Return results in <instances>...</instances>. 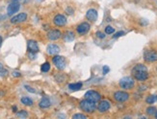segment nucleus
Masks as SVG:
<instances>
[{"instance_id":"1","label":"nucleus","mask_w":157,"mask_h":119,"mask_svg":"<svg viewBox=\"0 0 157 119\" xmlns=\"http://www.w3.org/2000/svg\"><path fill=\"white\" fill-rule=\"evenodd\" d=\"M132 76L134 79H136L137 81L140 82H144L148 78V68L147 66L142 64H138L132 68Z\"/></svg>"},{"instance_id":"2","label":"nucleus","mask_w":157,"mask_h":119,"mask_svg":"<svg viewBox=\"0 0 157 119\" xmlns=\"http://www.w3.org/2000/svg\"><path fill=\"white\" fill-rule=\"evenodd\" d=\"M80 107L83 111H85L87 113H93V112H94V111L97 110V105L94 102L85 99V100L81 101Z\"/></svg>"},{"instance_id":"3","label":"nucleus","mask_w":157,"mask_h":119,"mask_svg":"<svg viewBox=\"0 0 157 119\" xmlns=\"http://www.w3.org/2000/svg\"><path fill=\"white\" fill-rule=\"evenodd\" d=\"M120 87L125 90H129L132 89L135 86V81L134 79L130 76H126V77H123L120 80Z\"/></svg>"},{"instance_id":"4","label":"nucleus","mask_w":157,"mask_h":119,"mask_svg":"<svg viewBox=\"0 0 157 119\" xmlns=\"http://www.w3.org/2000/svg\"><path fill=\"white\" fill-rule=\"evenodd\" d=\"M54 65L57 67L59 70H63L67 65V61L63 56H55L52 59Z\"/></svg>"},{"instance_id":"5","label":"nucleus","mask_w":157,"mask_h":119,"mask_svg":"<svg viewBox=\"0 0 157 119\" xmlns=\"http://www.w3.org/2000/svg\"><path fill=\"white\" fill-rule=\"evenodd\" d=\"M84 96H85V99L93 101V102H94V103L99 102L100 99H101V96H100V94L97 91H96V90H89V91H87L85 93Z\"/></svg>"},{"instance_id":"6","label":"nucleus","mask_w":157,"mask_h":119,"mask_svg":"<svg viewBox=\"0 0 157 119\" xmlns=\"http://www.w3.org/2000/svg\"><path fill=\"white\" fill-rule=\"evenodd\" d=\"M144 59L148 63H153L157 61V52L153 50H148L144 54Z\"/></svg>"},{"instance_id":"7","label":"nucleus","mask_w":157,"mask_h":119,"mask_svg":"<svg viewBox=\"0 0 157 119\" xmlns=\"http://www.w3.org/2000/svg\"><path fill=\"white\" fill-rule=\"evenodd\" d=\"M114 99L117 102H120V103H123V102L127 101L129 99V94L125 91H116L114 93Z\"/></svg>"},{"instance_id":"8","label":"nucleus","mask_w":157,"mask_h":119,"mask_svg":"<svg viewBox=\"0 0 157 119\" xmlns=\"http://www.w3.org/2000/svg\"><path fill=\"white\" fill-rule=\"evenodd\" d=\"M20 8V4L19 2H15V1H12L8 8H7V12H8V15H13L14 14L18 13L19 10Z\"/></svg>"},{"instance_id":"9","label":"nucleus","mask_w":157,"mask_h":119,"mask_svg":"<svg viewBox=\"0 0 157 119\" xmlns=\"http://www.w3.org/2000/svg\"><path fill=\"white\" fill-rule=\"evenodd\" d=\"M53 22L56 26H64L67 23V18L63 15H56L53 18Z\"/></svg>"},{"instance_id":"10","label":"nucleus","mask_w":157,"mask_h":119,"mask_svg":"<svg viewBox=\"0 0 157 119\" xmlns=\"http://www.w3.org/2000/svg\"><path fill=\"white\" fill-rule=\"evenodd\" d=\"M62 37V33L60 30L55 29V30H50L47 33V38L49 41H57Z\"/></svg>"},{"instance_id":"11","label":"nucleus","mask_w":157,"mask_h":119,"mask_svg":"<svg viewBox=\"0 0 157 119\" xmlns=\"http://www.w3.org/2000/svg\"><path fill=\"white\" fill-rule=\"evenodd\" d=\"M111 107L110 102L107 100H102V101H99V104L97 106V110L99 112H106L107 111H109Z\"/></svg>"},{"instance_id":"12","label":"nucleus","mask_w":157,"mask_h":119,"mask_svg":"<svg viewBox=\"0 0 157 119\" xmlns=\"http://www.w3.org/2000/svg\"><path fill=\"white\" fill-rule=\"evenodd\" d=\"M90 24L88 23V22H82L81 24H79L77 26L76 28V31L78 34H80V35H84V34H86L89 32L90 30Z\"/></svg>"},{"instance_id":"13","label":"nucleus","mask_w":157,"mask_h":119,"mask_svg":"<svg viewBox=\"0 0 157 119\" xmlns=\"http://www.w3.org/2000/svg\"><path fill=\"white\" fill-rule=\"evenodd\" d=\"M27 49H28V51H29L30 53H35V54L38 53L39 52V46H38L37 41H32V39L28 41V42H27Z\"/></svg>"},{"instance_id":"14","label":"nucleus","mask_w":157,"mask_h":119,"mask_svg":"<svg viewBox=\"0 0 157 119\" xmlns=\"http://www.w3.org/2000/svg\"><path fill=\"white\" fill-rule=\"evenodd\" d=\"M27 19V15L25 13H21V14H19L18 15L14 16V18L11 19V22H12L13 24H18V23H21V22H23Z\"/></svg>"},{"instance_id":"15","label":"nucleus","mask_w":157,"mask_h":119,"mask_svg":"<svg viewBox=\"0 0 157 119\" xmlns=\"http://www.w3.org/2000/svg\"><path fill=\"white\" fill-rule=\"evenodd\" d=\"M46 52L49 55H57L60 52V47L56 44L50 43L47 45V47H46Z\"/></svg>"},{"instance_id":"16","label":"nucleus","mask_w":157,"mask_h":119,"mask_svg":"<svg viewBox=\"0 0 157 119\" xmlns=\"http://www.w3.org/2000/svg\"><path fill=\"white\" fill-rule=\"evenodd\" d=\"M97 16H98L97 11L94 9H90L86 13V18L91 21H96L97 19Z\"/></svg>"},{"instance_id":"17","label":"nucleus","mask_w":157,"mask_h":119,"mask_svg":"<svg viewBox=\"0 0 157 119\" xmlns=\"http://www.w3.org/2000/svg\"><path fill=\"white\" fill-rule=\"evenodd\" d=\"M50 100L46 97H43L40 103H39V106H40L41 109H46V107H48L50 106Z\"/></svg>"},{"instance_id":"18","label":"nucleus","mask_w":157,"mask_h":119,"mask_svg":"<svg viewBox=\"0 0 157 119\" xmlns=\"http://www.w3.org/2000/svg\"><path fill=\"white\" fill-rule=\"evenodd\" d=\"M64 39L66 41H68V42H70L72 41L74 39V34L72 33L71 31H68V32H66L65 34V37H64Z\"/></svg>"},{"instance_id":"19","label":"nucleus","mask_w":157,"mask_h":119,"mask_svg":"<svg viewBox=\"0 0 157 119\" xmlns=\"http://www.w3.org/2000/svg\"><path fill=\"white\" fill-rule=\"evenodd\" d=\"M82 86H83V84L81 82H79V83H75V84H69V88L70 90H78V89L82 88Z\"/></svg>"},{"instance_id":"20","label":"nucleus","mask_w":157,"mask_h":119,"mask_svg":"<svg viewBox=\"0 0 157 119\" xmlns=\"http://www.w3.org/2000/svg\"><path fill=\"white\" fill-rule=\"evenodd\" d=\"M156 101H157V95H150L147 99H145V102H147V103L149 104V105L154 104Z\"/></svg>"},{"instance_id":"21","label":"nucleus","mask_w":157,"mask_h":119,"mask_svg":"<svg viewBox=\"0 0 157 119\" xmlns=\"http://www.w3.org/2000/svg\"><path fill=\"white\" fill-rule=\"evenodd\" d=\"M21 103L25 105V106H32L33 105V101L28 98V97H22L21 98Z\"/></svg>"},{"instance_id":"22","label":"nucleus","mask_w":157,"mask_h":119,"mask_svg":"<svg viewBox=\"0 0 157 119\" xmlns=\"http://www.w3.org/2000/svg\"><path fill=\"white\" fill-rule=\"evenodd\" d=\"M8 70L3 66V64L0 63V76L1 77H6L8 75Z\"/></svg>"},{"instance_id":"23","label":"nucleus","mask_w":157,"mask_h":119,"mask_svg":"<svg viewBox=\"0 0 157 119\" xmlns=\"http://www.w3.org/2000/svg\"><path fill=\"white\" fill-rule=\"evenodd\" d=\"M41 70H42V72H48L50 70V64L47 63V61L43 64L41 66Z\"/></svg>"},{"instance_id":"24","label":"nucleus","mask_w":157,"mask_h":119,"mask_svg":"<svg viewBox=\"0 0 157 119\" xmlns=\"http://www.w3.org/2000/svg\"><path fill=\"white\" fill-rule=\"evenodd\" d=\"M156 111H157V110L155 109V107H151V106H150V107H148L147 110H145V112H147L148 115H151V116H152V115L155 114Z\"/></svg>"},{"instance_id":"25","label":"nucleus","mask_w":157,"mask_h":119,"mask_svg":"<svg viewBox=\"0 0 157 119\" xmlns=\"http://www.w3.org/2000/svg\"><path fill=\"white\" fill-rule=\"evenodd\" d=\"M16 116L18 117H20V118H25L28 116V113L26 111H20L19 112H16Z\"/></svg>"},{"instance_id":"26","label":"nucleus","mask_w":157,"mask_h":119,"mask_svg":"<svg viewBox=\"0 0 157 119\" xmlns=\"http://www.w3.org/2000/svg\"><path fill=\"white\" fill-rule=\"evenodd\" d=\"M87 116L85 114H82V113H76V114L72 115V119H86Z\"/></svg>"},{"instance_id":"27","label":"nucleus","mask_w":157,"mask_h":119,"mask_svg":"<svg viewBox=\"0 0 157 119\" xmlns=\"http://www.w3.org/2000/svg\"><path fill=\"white\" fill-rule=\"evenodd\" d=\"M115 32V29L112 26H107L105 28V34H107V35H111V34H113Z\"/></svg>"},{"instance_id":"28","label":"nucleus","mask_w":157,"mask_h":119,"mask_svg":"<svg viewBox=\"0 0 157 119\" xmlns=\"http://www.w3.org/2000/svg\"><path fill=\"white\" fill-rule=\"evenodd\" d=\"M97 38H104L105 37H106V35H105V34H103L102 32H97Z\"/></svg>"},{"instance_id":"29","label":"nucleus","mask_w":157,"mask_h":119,"mask_svg":"<svg viewBox=\"0 0 157 119\" xmlns=\"http://www.w3.org/2000/svg\"><path fill=\"white\" fill-rule=\"evenodd\" d=\"M109 70H110V68L107 66V65H105V66H103V68H102V71H103V74L105 75V74H107V73L109 72Z\"/></svg>"},{"instance_id":"30","label":"nucleus","mask_w":157,"mask_h":119,"mask_svg":"<svg viewBox=\"0 0 157 119\" xmlns=\"http://www.w3.org/2000/svg\"><path fill=\"white\" fill-rule=\"evenodd\" d=\"M25 88H26V90H28V91H29V92H32V93H35L36 92V90L35 89H33L31 87H29V86H25L24 87Z\"/></svg>"},{"instance_id":"31","label":"nucleus","mask_w":157,"mask_h":119,"mask_svg":"<svg viewBox=\"0 0 157 119\" xmlns=\"http://www.w3.org/2000/svg\"><path fill=\"white\" fill-rule=\"evenodd\" d=\"M123 35H125V32L121 31V32L116 33L115 35H114V38H119V37H121V36H123Z\"/></svg>"},{"instance_id":"32","label":"nucleus","mask_w":157,"mask_h":119,"mask_svg":"<svg viewBox=\"0 0 157 119\" xmlns=\"http://www.w3.org/2000/svg\"><path fill=\"white\" fill-rule=\"evenodd\" d=\"M66 12L68 13V15H72V14H73V9H72V8H67Z\"/></svg>"},{"instance_id":"33","label":"nucleus","mask_w":157,"mask_h":119,"mask_svg":"<svg viewBox=\"0 0 157 119\" xmlns=\"http://www.w3.org/2000/svg\"><path fill=\"white\" fill-rule=\"evenodd\" d=\"M13 76L14 77H20V73L19 71H14L13 72Z\"/></svg>"},{"instance_id":"34","label":"nucleus","mask_w":157,"mask_h":119,"mask_svg":"<svg viewBox=\"0 0 157 119\" xmlns=\"http://www.w3.org/2000/svg\"><path fill=\"white\" fill-rule=\"evenodd\" d=\"M2 41H3V39H2V37L0 36V47H1V45H2Z\"/></svg>"},{"instance_id":"35","label":"nucleus","mask_w":157,"mask_h":119,"mask_svg":"<svg viewBox=\"0 0 157 119\" xmlns=\"http://www.w3.org/2000/svg\"><path fill=\"white\" fill-rule=\"evenodd\" d=\"M13 111H14L15 112L16 111V107H13Z\"/></svg>"},{"instance_id":"36","label":"nucleus","mask_w":157,"mask_h":119,"mask_svg":"<svg viewBox=\"0 0 157 119\" xmlns=\"http://www.w3.org/2000/svg\"><path fill=\"white\" fill-rule=\"evenodd\" d=\"M154 116H155V117L157 118V111H156V112H155V114H154Z\"/></svg>"},{"instance_id":"37","label":"nucleus","mask_w":157,"mask_h":119,"mask_svg":"<svg viewBox=\"0 0 157 119\" xmlns=\"http://www.w3.org/2000/svg\"><path fill=\"white\" fill-rule=\"evenodd\" d=\"M12 1H15V2H18V1H19V0H12Z\"/></svg>"}]
</instances>
